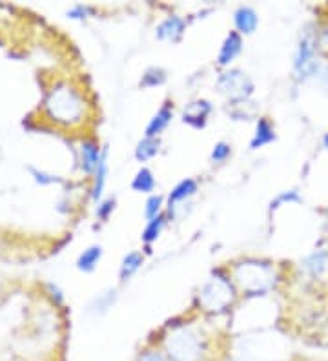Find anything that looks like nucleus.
<instances>
[{
    "label": "nucleus",
    "instance_id": "1",
    "mask_svg": "<svg viewBox=\"0 0 328 361\" xmlns=\"http://www.w3.org/2000/svg\"><path fill=\"white\" fill-rule=\"evenodd\" d=\"M164 348L170 361H202L206 345L192 329H177L166 338Z\"/></svg>",
    "mask_w": 328,
    "mask_h": 361
},
{
    "label": "nucleus",
    "instance_id": "2",
    "mask_svg": "<svg viewBox=\"0 0 328 361\" xmlns=\"http://www.w3.org/2000/svg\"><path fill=\"white\" fill-rule=\"evenodd\" d=\"M48 106L51 108L53 117H57L59 121H79L84 111L83 99L71 88H61L53 92Z\"/></svg>",
    "mask_w": 328,
    "mask_h": 361
},
{
    "label": "nucleus",
    "instance_id": "3",
    "mask_svg": "<svg viewBox=\"0 0 328 361\" xmlns=\"http://www.w3.org/2000/svg\"><path fill=\"white\" fill-rule=\"evenodd\" d=\"M236 276L241 286L250 292H265L272 285L270 269H268L267 264L257 263V261L239 264Z\"/></svg>",
    "mask_w": 328,
    "mask_h": 361
},
{
    "label": "nucleus",
    "instance_id": "4",
    "mask_svg": "<svg viewBox=\"0 0 328 361\" xmlns=\"http://www.w3.org/2000/svg\"><path fill=\"white\" fill-rule=\"evenodd\" d=\"M217 84L221 92L226 93L228 97L233 99V101H243V99H246L254 92V82L241 70H232L223 73V75L219 77Z\"/></svg>",
    "mask_w": 328,
    "mask_h": 361
},
{
    "label": "nucleus",
    "instance_id": "5",
    "mask_svg": "<svg viewBox=\"0 0 328 361\" xmlns=\"http://www.w3.org/2000/svg\"><path fill=\"white\" fill-rule=\"evenodd\" d=\"M232 286L226 279H212L208 285H205L201 294V300L205 303L206 309L210 310H217V309H224L233 298Z\"/></svg>",
    "mask_w": 328,
    "mask_h": 361
},
{
    "label": "nucleus",
    "instance_id": "6",
    "mask_svg": "<svg viewBox=\"0 0 328 361\" xmlns=\"http://www.w3.org/2000/svg\"><path fill=\"white\" fill-rule=\"evenodd\" d=\"M314 49H312V40L308 37L301 39L298 48V55H296V71L301 73V75H310L315 71V64H314Z\"/></svg>",
    "mask_w": 328,
    "mask_h": 361
},
{
    "label": "nucleus",
    "instance_id": "7",
    "mask_svg": "<svg viewBox=\"0 0 328 361\" xmlns=\"http://www.w3.org/2000/svg\"><path fill=\"white\" fill-rule=\"evenodd\" d=\"M212 111V104L208 101H195L192 102V104L184 110V115H183V121L184 123L192 124V126H195V128H201V126H205L206 123V117H208V114Z\"/></svg>",
    "mask_w": 328,
    "mask_h": 361
},
{
    "label": "nucleus",
    "instance_id": "8",
    "mask_svg": "<svg viewBox=\"0 0 328 361\" xmlns=\"http://www.w3.org/2000/svg\"><path fill=\"white\" fill-rule=\"evenodd\" d=\"M233 23H236V27L239 30V33H254L255 27L259 24V17L254 9L248 8V6H241L239 9L233 15Z\"/></svg>",
    "mask_w": 328,
    "mask_h": 361
},
{
    "label": "nucleus",
    "instance_id": "9",
    "mask_svg": "<svg viewBox=\"0 0 328 361\" xmlns=\"http://www.w3.org/2000/svg\"><path fill=\"white\" fill-rule=\"evenodd\" d=\"M241 49H243V39H241L239 33L232 31V33L226 37L223 48H221V53H219V64H221V66L230 64V62L239 55Z\"/></svg>",
    "mask_w": 328,
    "mask_h": 361
},
{
    "label": "nucleus",
    "instance_id": "10",
    "mask_svg": "<svg viewBox=\"0 0 328 361\" xmlns=\"http://www.w3.org/2000/svg\"><path fill=\"white\" fill-rule=\"evenodd\" d=\"M184 20L181 17H168L157 26V37L161 40H175L183 35Z\"/></svg>",
    "mask_w": 328,
    "mask_h": 361
},
{
    "label": "nucleus",
    "instance_id": "11",
    "mask_svg": "<svg viewBox=\"0 0 328 361\" xmlns=\"http://www.w3.org/2000/svg\"><path fill=\"white\" fill-rule=\"evenodd\" d=\"M171 117H174V111H171L170 106H162L161 110L153 115V119L150 121L148 128H146V137H153L155 139L170 124Z\"/></svg>",
    "mask_w": 328,
    "mask_h": 361
},
{
    "label": "nucleus",
    "instance_id": "12",
    "mask_svg": "<svg viewBox=\"0 0 328 361\" xmlns=\"http://www.w3.org/2000/svg\"><path fill=\"white\" fill-rule=\"evenodd\" d=\"M276 139V133H274V128H272V124L268 123L267 119H259L257 128H255V135L252 139V148L257 150L261 146L268 145Z\"/></svg>",
    "mask_w": 328,
    "mask_h": 361
},
{
    "label": "nucleus",
    "instance_id": "13",
    "mask_svg": "<svg viewBox=\"0 0 328 361\" xmlns=\"http://www.w3.org/2000/svg\"><path fill=\"white\" fill-rule=\"evenodd\" d=\"M101 163V152L95 142L87 141L83 145V168L86 172H93Z\"/></svg>",
    "mask_w": 328,
    "mask_h": 361
},
{
    "label": "nucleus",
    "instance_id": "14",
    "mask_svg": "<svg viewBox=\"0 0 328 361\" xmlns=\"http://www.w3.org/2000/svg\"><path fill=\"white\" fill-rule=\"evenodd\" d=\"M142 263H145L142 254H139V252H130L128 256H124L123 264H121V279L128 281L142 267Z\"/></svg>",
    "mask_w": 328,
    "mask_h": 361
},
{
    "label": "nucleus",
    "instance_id": "15",
    "mask_svg": "<svg viewBox=\"0 0 328 361\" xmlns=\"http://www.w3.org/2000/svg\"><path fill=\"white\" fill-rule=\"evenodd\" d=\"M197 192V183L193 179H184L181 180L179 185L175 186L174 192L170 194V207H174L175 203L184 201V199L192 197Z\"/></svg>",
    "mask_w": 328,
    "mask_h": 361
},
{
    "label": "nucleus",
    "instance_id": "16",
    "mask_svg": "<svg viewBox=\"0 0 328 361\" xmlns=\"http://www.w3.org/2000/svg\"><path fill=\"white\" fill-rule=\"evenodd\" d=\"M131 188L135 192H140V194H148L155 188V179H153V173L150 172L148 168H142V170L137 172L135 179L131 183Z\"/></svg>",
    "mask_w": 328,
    "mask_h": 361
},
{
    "label": "nucleus",
    "instance_id": "17",
    "mask_svg": "<svg viewBox=\"0 0 328 361\" xmlns=\"http://www.w3.org/2000/svg\"><path fill=\"white\" fill-rule=\"evenodd\" d=\"M159 152V141L157 139H153V137H146L142 141L137 145L135 148V157L139 161H148V159L155 157Z\"/></svg>",
    "mask_w": 328,
    "mask_h": 361
},
{
    "label": "nucleus",
    "instance_id": "18",
    "mask_svg": "<svg viewBox=\"0 0 328 361\" xmlns=\"http://www.w3.org/2000/svg\"><path fill=\"white\" fill-rule=\"evenodd\" d=\"M166 223V216H162L159 214L157 217H153V219L148 221V225H146L145 232H142V241L146 243H152L159 238V233H161L162 226Z\"/></svg>",
    "mask_w": 328,
    "mask_h": 361
},
{
    "label": "nucleus",
    "instance_id": "19",
    "mask_svg": "<svg viewBox=\"0 0 328 361\" xmlns=\"http://www.w3.org/2000/svg\"><path fill=\"white\" fill-rule=\"evenodd\" d=\"M102 256V248L101 247H92L84 252L79 259V269L83 270H92L97 264V261L101 259Z\"/></svg>",
    "mask_w": 328,
    "mask_h": 361
},
{
    "label": "nucleus",
    "instance_id": "20",
    "mask_svg": "<svg viewBox=\"0 0 328 361\" xmlns=\"http://www.w3.org/2000/svg\"><path fill=\"white\" fill-rule=\"evenodd\" d=\"M327 263H328L327 252H315V254H312V256L306 259V269L310 270L312 274H321L324 269H327Z\"/></svg>",
    "mask_w": 328,
    "mask_h": 361
},
{
    "label": "nucleus",
    "instance_id": "21",
    "mask_svg": "<svg viewBox=\"0 0 328 361\" xmlns=\"http://www.w3.org/2000/svg\"><path fill=\"white\" fill-rule=\"evenodd\" d=\"M104 180H106V152L102 154L101 163H99V168H97V177H95V186H93V199H99L102 195V188H104Z\"/></svg>",
    "mask_w": 328,
    "mask_h": 361
},
{
    "label": "nucleus",
    "instance_id": "22",
    "mask_svg": "<svg viewBox=\"0 0 328 361\" xmlns=\"http://www.w3.org/2000/svg\"><path fill=\"white\" fill-rule=\"evenodd\" d=\"M164 79H166V75H164V71L161 68H152L142 75L140 84L146 86V88H153V86H159V84L164 82Z\"/></svg>",
    "mask_w": 328,
    "mask_h": 361
},
{
    "label": "nucleus",
    "instance_id": "23",
    "mask_svg": "<svg viewBox=\"0 0 328 361\" xmlns=\"http://www.w3.org/2000/svg\"><path fill=\"white\" fill-rule=\"evenodd\" d=\"M161 204H162V197L161 195H152L148 199V203H146V210H145V216L148 219H153V217L159 216V212H161Z\"/></svg>",
    "mask_w": 328,
    "mask_h": 361
},
{
    "label": "nucleus",
    "instance_id": "24",
    "mask_svg": "<svg viewBox=\"0 0 328 361\" xmlns=\"http://www.w3.org/2000/svg\"><path fill=\"white\" fill-rule=\"evenodd\" d=\"M228 155H230V146L226 142H217L214 146V150H212V159H214L215 163H223L226 161Z\"/></svg>",
    "mask_w": 328,
    "mask_h": 361
},
{
    "label": "nucleus",
    "instance_id": "25",
    "mask_svg": "<svg viewBox=\"0 0 328 361\" xmlns=\"http://www.w3.org/2000/svg\"><path fill=\"white\" fill-rule=\"evenodd\" d=\"M292 201H299L298 194H296L293 190H292V192H284V194H281L279 197H277L276 201L272 203V208H277L281 203H292Z\"/></svg>",
    "mask_w": 328,
    "mask_h": 361
},
{
    "label": "nucleus",
    "instance_id": "26",
    "mask_svg": "<svg viewBox=\"0 0 328 361\" xmlns=\"http://www.w3.org/2000/svg\"><path fill=\"white\" fill-rule=\"evenodd\" d=\"M139 361H170V360H166V357L161 356V354L155 353V350H146L145 354H140Z\"/></svg>",
    "mask_w": 328,
    "mask_h": 361
},
{
    "label": "nucleus",
    "instance_id": "27",
    "mask_svg": "<svg viewBox=\"0 0 328 361\" xmlns=\"http://www.w3.org/2000/svg\"><path fill=\"white\" fill-rule=\"evenodd\" d=\"M114 208H115V201H106V203L97 210V216H101L102 219H106V217L109 216V212L114 210Z\"/></svg>",
    "mask_w": 328,
    "mask_h": 361
},
{
    "label": "nucleus",
    "instance_id": "28",
    "mask_svg": "<svg viewBox=\"0 0 328 361\" xmlns=\"http://www.w3.org/2000/svg\"><path fill=\"white\" fill-rule=\"evenodd\" d=\"M323 44L327 46V48H328V30L324 31V35H323Z\"/></svg>",
    "mask_w": 328,
    "mask_h": 361
},
{
    "label": "nucleus",
    "instance_id": "29",
    "mask_svg": "<svg viewBox=\"0 0 328 361\" xmlns=\"http://www.w3.org/2000/svg\"><path fill=\"white\" fill-rule=\"evenodd\" d=\"M324 146H327V148H328V133H327V135H324Z\"/></svg>",
    "mask_w": 328,
    "mask_h": 361
}]
</instances>
